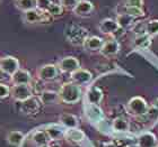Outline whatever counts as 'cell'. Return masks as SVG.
<instances>
[{
  "label": "cell",
  "instance_id": "e575fe53",
  "mask_svg": "<svg viewBox=\"0 0 158 147\" xmlns=\"http://www.w3.org/2000/svg\"><path fill=\"white\" fill-rule=\"evenodd\" d=\"M10 95V88L5 83H0V100L8 98Z\"/></svg>",
  "mask_w": 158,
  "mask_h": 147
},
{
  "label": "cell",
  "instance_id": "5bb4252c",
  "mask_svg": "<svg viewBox=\"0 0 158 147\" xmlns=\"http://www.w3.org/2000/svg\"><path fill=\"white\" fill-rule=\"evenodd\" d=\"M104 39L99 36H95L93 35L90 36L89 35L87 38L85 39V42L82 43V47L85 51L87 52H99L101 48L103 47V44H104Z\"/></svg>",
  "mask_w": 158,
  "mask_h": 147
},
{
  "label": "cell",
  "instance_id": "30bf717a",
  "mask_svg": "<svg viewBox=\"0 0 158 147\" xmlns=\"http://www.w3.org/2000/svg\"><path fill=\"white\" fill-rule=\"evenodd\" d=\"M93 80V74L90 71L86 69H78L73 73H71V82H73L75 84L81 87V85H86L90 83Z\"/></svg>",
  "mask_w": 158,
  "mask_h": 147
},
{
  "label": "cell",
  "instance_id": "277c9868",
  "mask_svg": "<svg viewBox=\"0 0 158 147\" xmlns=\"http://www.w3.org/2000/svg\"><path fill=\"white\" fill-rule=\"evenodd\" d=\"M149 106L145 99L142 97H133L127 103V109L128 112L133 117L141 118L143 117L148 110Z\"/></svg>",
  "mask_w": 158,
  "mask_h": 147
},
{
  "label": "cell",
  "instance_id": "484cf974",
  "mask_svg": "<svg viewBox=\"0 0 158 147\" xmlns=\"http://www.w3.org/2000/svg\"><path fill=\"white\" fill-rule=\"evenodd\" d=\"M133 44H135V47L141 49H147L149 46L152 45V37L147 35V34H139V35H135V41H133Z\"/></svg>",
  "mask_w": 158,
  "mask_h": 147
},
{
  "label": "cell",
  "instance_id": "3957f363",
  "mask_svg": "<svg viewBox=\"0 0 158 147\" xmlns=\"http://www.w3.org/2000/svg\"><path fill=\"white\" fill-rule=\"evenodd\" d=\"M22 19L26 24H50L52 21V17L48 11H43L37 8L24 11Z\"/></svg>",
  "mask_w": 158,
  "mask_h": 147
},
{
  "label": "cell",
  "instance_id": "8d00e7d4",
  "mask_svg": "<svg viewBox=\"0 0 158 147\" xmlns=\"http://www.w3.org/2000/svg\"><path fill=\"white\" fill-rule=\"evenodd\" d=\"M102 147H118L115 145V143H113V141H107V143H104Z\"/></svg>",
  "mask_w": 158,
  "mask_h": 147
},
{
  "label": "cell",
  "instance_id": "7402d4cb",
  "mask_svg": "<svg viewBox=\"0 0 158 147\" xmlns=\"http://www.w3.org/2000/svg\"><path fill=\"white\" fill-rule=\"evenodd\" d=\"M32 141L37 147H46L51 143V138L46 133V130H36L32 135Z\"/></svg>",
  "mask_w": 158,
  "mask_h": 147
},
{
  "label": "cell",
  "instance_id": "d6986e66",
  "mask_svg": "<svg viewBox=\"0 0 158 147\" xmlns=\"http://www.w3.org/2000/svg\"><path fill=\"white\" fill-rule=\"evenodd\" d=\"M86 135L85 133L79 129V128H71V129H66L64 133V139L68 141L71 144H79L85 141Z\"/></svg>",
  "mask_w": 158,
  "mask_h": 147
},
{
  "label": "cell",
  "instance_id": "4fadbf2b",
  "mask_svg": "<svg viewBox=\"0 0 158 147\" xmlns=\"http://www.w3.org/2000/svg\"><path fill=\"white\" fill-rule=\"evenodd\" d=\"M157 144V137L152 131H142L137 137V145L139 147H156Z\"/></svg>",
  "mask_w": 158,
  "mask_h": 147
},
{
  "label": "cell",
  "instance_id": "f546056e",
  "mask_svg": "<svg viewBox=\"0 0 158 147\" xmlns=\"http://www.w3.org/2000/svg\"><path fill=\"white\" fill-rule=\"evenodd\" d=\"M141 118H145L146 120L149 121V122H152V124L158 122V108L154 105L149 106V108H148V110H147V112H146V114Z\"/></svg>",
  "mask_w": 158,
  "mask_h": 147
},
{
  "label": "cell",
  "instance_id": "9c48e42d",
  "mask_svg": "<svg viewBox=\"0 0 158 147\" xmlns=\"http://www.w3.org/2000/svg\"><path fill=\"white\" fill-rule=\"evenodd\" d=\"M58 69L61 71V72L64 73H73L75 71H77L78 69H80V62L79 60L75 56H66L61 59L56 64Z\"/></svg>",
  "mask_w": 158,
  "mask_h": 147
},
{
  "label": "cell",
  "instance_id": "b9f144b4",
  "mask_svg": "<svg viewBox=\"0 0 158 147\" xmlns=\"http://www.w3.org/2000/svg\"><path fill=\"white\" fill-rule=\"evenodd\" d=\"M0 1H1V0H0Z\"/></svg>",
  "mask_w": 158,
  "mask_h": 147
},
{
  "label": "cell",
  "instance_id": "ab89813d",
  "mask_svg": "<svg viewBox=\"0 0 158 147\" xmlns=\"http://www.w3.org/2000/svg\"><path fill=\"white\" fill-rule=\"evenodd\" d=\"M156 147H158V144H157V146H156Z\"/></svg>",
  "mask_w": 158,
  "mask_h": 147
},
{
  "label": "cell",
  "instance_id": "f35d334b",
  "mask_svg": "<svg viewBox=\"0 0 158 147\" xmlns=\"http://www.w3.org/2000/svg\"><path fill=\"white\" fill-rule=\"evenodd\" d=\"M152 105H154V106H156V107H157V108H158V98L156 99L155 101H154V103H152Z\"/></svg>",
  "mask_w": 158,
  "mask_h": 147
},
{
  "label": "cell",
  "instance_id": "74e56055",
  "mask_svg": "<svg viewBox=\"0 0 158 147\" xmlns=\"http://www.w3.org/2000/svg\"><path fill=\"white\" fill-rule=\"evenodd\" d=\"M123 147H139L137 144H131V145H127V146H123Z\"/></svg>",
  "mask_w": 158,
  "mask_h": 147
},
{
  "label": "cell",
  "instance_id": "cb8c5ba5",
  "mask_svg": "<svg viewBox=\"0 0 158 147\" xmlns=\"http://www.w3.org/2000/svg\"><path fill=\"white\" fill-rule=\"evenodd\" d=\"M130 122L127 118L122 117H116L113 119L112 121V129L116 133H128L130 130Z\"/></svg>",
  "mask_w": 158,
  "mask_h": 147
},
{
  "label": "cell",
  "instance_id": "2e32d148",
  "mask_svg": "<svg viewBox=\"0 0 158 147\" xmlns=\"http://www.w3.org/2000/svg\"><path fill=\"white\" fill-rule=\"evenodd\" d=\"M73 11L78 17H87L94 11V3L89 0H79Z\"/></svg>",
  "mask_w": 158,
  "mask_h": 147
},
{
  "label": "cell",
  "instance_id": "d4e9b609",
  "mask_svg": "<svg viewBox=\"0 0 158 147\" xmlns=\"http://www.w3.org/2000/svg\"><path fill=\"white\" fill-rule=\"evenodd\" d=\"M115 20H116V23H118V27H120L122 30L132 28L135 24V18L131 16H129L128 14H118Z\"/></svg>",
  "mask_w": 158,
  "mask_h": 147
},
{
  "label": "cell",
  "instance_id": "83f0119b",
  "mask_svg": "<svg viewBox=\"0 0 158 147\" xmlns=\"http://www.w3.org/2000/svg\"><path fill=\"white\" fill-rule=\"evenodd\" d=\"M15 6L24 13L36 8V0H15Z\"/></svg>",
  "mask_w": 158,
  "mask_h": 147
},
{
  "label": "cell",
  "instance_id": "7c38bea8",
  "mask_svg": "<svg viewBox=\"0 0 158 147\" xmlns=\"http://www.w3.org/2000/svg\"><path fill=\"white\" fill-rule=\"evenodd\" d=\"M98 29L101 33L105 34V35H114V34L118 33V30H122L118 27L116 20L113 19V18H104L99 23Z\"/></svg>",
  "mask_w": 158,
  "mask_h": 147
},
{
  "label": "cell",
  "instance_id": "f1b7e54d",
  "mask_svg": "<svg viewBox=\"0 0 158 147\" xmlns=\"http://www.w3.org/2000/svg\"><path fill=\"white\" fill-rule=\"evenodd\" d=\"M145 32L150 37L158 36V19H152L146 23Z\"/></svg>",
  "mask_w": 158,
  "mask_h": 147
},
{
  "label": "cell",
  "instance_id": "e0dca14e",
  "mask_svg": "<svg viewBox=\"0 0 158 147\" xmlns=\"http://www.w3.org/2000/svg\"><path fill=\"white\" fill-rule=\"evenodd\" d=\"M32 75L27 70L19 69L10 76V81L14 85L16 84H31L32 83Z\"/></svg>",
  "mask_w": 158,
  "mask_h": 147
},
{
  "label": "cell",
  "instance_id": "4dcf8cb0",
  "mask_svg": "<svg viewBox=\"0 0 158 147\" xmlns=\"http://www.w3.org/2000/svg\"><path fill=\"white\" fill-rule=\"evenodd\" d=\"M123 8L124 10L120 14H128L129 16L133 17V18H140V17H143L145 16V11L142 8H132V7H125L123 5Z\"/></svg>",
  "mask_w": 158,
  "mask_h": 147
},
{
  "label": "cell",
  "instance_id": "4316f807",
  "mask_svg": "<svg viewBox=\"0 0 158 147\" xmlns=\"http://www.w3.org/2000/svg\"><path fill=\"white\" fill-rule=\"evenodd\" d=\"M7 141L13 146H19L24 141V134L19 130L10 131L8 136H7Z\"/></svg>",
  "mask_w": 158,
  "mask_h": 147
},
{
  "label": "cell",
  "instance_id": "5b68a950",
  "mask_svg": "<svg viewBox=\"0 0 158 147\" xmlns=\"http://www.w3.org/2000/svg\"><path fill=\"white\" fill-rule=\"evenodd\" d=\"M10 95L16 101L23 102L33 97V89L31 84H16L10 88Z\"/></svg>",
  "mask_w": 158,
  "mask_h": 147
},
{
  "label": "cell",
  "instance_id": "ba28073f",
  "mask_svg": "<svg viewBox=\"0 0 158 147\" xmlns=\"http://www.w3.org/2000/svg\"><path fill=\"white\" fill-rule=\"evenodd\" d=\"M60 70L56 64H45L42 65L37 71V78L41 81H53L59 76Z\"/></svg>",
  "mask_w": 158,
  "mask_h": 147
},
{
  "label": "cell",
  "instance_id": "d590c367",
  "mask_svg": "<svg viewBox=\"0 0 158 147\" xmlns=\"http://www.w3.org/2000/svg\"><path fill=\"white\" fill-rule=\"evenodd\" d=\"M125 7H132V8H142L143 7V0H125Z\"/></svg>",
  "mask_w": 158,
  "mask_h": 147
},
{
  "label": "cell",
  "instance_id": "44dd1931",
  "mask_svg": "<svg viewBox=\"0 0 158 147\" xmlns=\"http://www.w3.org/2000/svg\"><path fill=\"white\" fill-rule=\"evenodd\" d=\"M46 133L49 135V137L51 138V141H60L61 138H64V133H66V129L63 126L58 124H52L49 125L48 127L45 128Z\"/></svg>",
  "mask_w": 158,
  "mask_h": 147
},
{
  "label": "cell",
  "instance_id": "8992f818",
  "mask_svg": "<svg viewBox=\"0 0 158 147\" xmlns=\"http://www.w3.org/2000/svg\"><path fill=\"white\" fill-rule=\"evenodd\" d=\"M20 69V63L18 59L15 56H5L2 59H0V71L6 75H11L16 72L17 70Z\"/></svg>",
  "mask_w": 158,
  "mask_h": 147
},
{
  "label": "cell",
  "instance_id": "8fae6325",
  "mask_svg": "<svg viewBox=\"0 0 158 147\" xmlns=\"http://www.w3.org/2000/svg\"><path fill=\"white\" fill-rule=\"evenodd\" d=\"M120 47H121V45H120L118 39L111 38L104 42L99 53L105 57H112V56H115L118 54V51H120Z\"/></svg>",
  "mask_w": 158,
  "mask_h": 147
},
{
  "label": "cell",
  "instance_id": "603a6c76",
  "mask_svg": "<svg viewBox=\"0 0 158 147\" xmlns=\"http://www.w3.org/2000/svg\"><path fill=\"white\" fill-rule=\"evenodd\" d=\"M59 122L61 126L66 128V129H71V128H78V118L73 114H60Z\"/></svg>",
  "mask_w": 158,
  "mask_h": 147
},
{
  "label": "cell",
  "instance_id": "9a60e30c",
  "mask_svg": "<svg viewBox=\"0 0 158 147\" xmlns=\"http://www.w3.org/2000/svg\"><path fill=\"white\" fill-rule=\"evenodd\" d=\"M104 99V93H103V90L96 85H93L90 88H88L87 92H86V100H87V103H90V105H97L99 106L101 102L103 101Z\"/></svg>",
  "mask_w": 158,
  "mask_h": 147
},
{
  "label": "cell",
  "instance_id": "ffe728a7",
  "mask_svg": "<svg viewBox=\"0 0 158 147\" xmlns=\"http://www.w3.org/2000/svg\"><path fill=\"white\" fill-rule=\"evenodd\" d=\"M39 100L44 106L56 105L60 101L59 93L53 90H43L39 95Z\"/></svg>",
  "mask_w": 158,
  "mask_h": 147
},
{
  "label": "cell",
  "instance_id": "836d02e7",
  "mask_svg": "<svg viewBox=\"0 0 158 147\" xmlns=\"http://www.w3.org/2000/svg\"><path fill=\"white\" fill-rule=\"evenodd\" d=\"M79 0H59V3L63 7V9H71L73 10Z\"/></svg>",
  "mask_w": 158,
  "mask_h": 147
},
{
  "label": "cell",
  "instance_id": "6da1fadb",
  "mask_svg": "<svg viewBox=\"0 0 158 147\" xmlns=\"http://www.w3.org/2000/svg\"><path fill=\"white\" fill-rule=\"evenodd\" d=\"M60 101L67 105H75L81 98V89L73 82H67L60 87L59 91Z\"/></svg>",
  "mask_w": 158,
  "mask_h": 147
},
{
  "label": "cell",
  "instance_id": "60d3db41",
  "mask_svg": "<svg viewBox=\"0 0 158 147\" xmlns=\"http://www.w3.org/2000/svg\"><path fill=\"white\" fill-rule=\"evenodd\" d=\"M46 147H50V146H46Z\"/></svg>",
  "mask_w": 158,
  "mask_h": 147
},
{
  "label": "cell",
  "instance_id": "ac0fdd59",
  "mask_svg": "<svg viewBox=\"0 0 158 147\" xmlns=\"http://www.w3.org/2000/svg\"><path fill=\"white\" fill-rule=\"evenodd\" d=\"M40 106H41V102H40L39 98H35L33 95L32 98L22 102L20 111L25 114H34L40 110Z\"/></svg>",
  "mask_w": 158,
  "mask_h": 147
},
{
  "label": "cell",
  "instance_id": "d6a6232c",
  "mask_svg": "<svg viewBox=\"0 0 158 147\" xmlns=\"http://www.w3.org/2000/svg\"><path fill=\"white\" fill-rule=\"evenodd\" d=\"M52 2V0H36V8L40 10H43V11H48Z\"/></svg>",
  "mask_w": 158,
  "mask_h": 147
},
{
  "label": "cell",
  "instance_id": "1f68e13d",
  "mask_svg": "<svg viewBox=\"0 0 158 147\" xmlns=\"http://www.w3.org/2000/svg\"><path fill=\"white\" fill-rule=\"evenodd\" d=\"M63 7L60 5V3L52 2V5L49 7L48 9V13L51 15L52 18H56V17H61L63 15Z\"/></svg>",
  "mask_w": 158,
  "mask_h": 147
},
{
  "label": "cell",
  "instance_id": "7a4b0ae2",
  "mask_svg": "<svg viewBox=\"0 0 158 147\" xmlns=\"http://www.w3.org/2000/svg\"><path fill=\"white\" fill-rule=\"evenodd\" d=\"M64 36L67 41L73 45H82L85 39L89 36L88 30L85 27L77 25V24H69L64 29Z\"/></svg>",
  "mask_w": 158,
  "mask_h": 147
},
{
  "label": "cell",
  "instance_id": "52a82bcc",
  "mask_svg": "<svg viewBox=\"0 0 158 147\" xmlns=\"http://www.w3.org/2000/svg\"><path fill=\"white\" fill-rule=\"evenodd\" d=\"M84 111H85V116L90 122L93 124H99L104 120V112H103L102 108L97 105H90V103H86L84 107Z\"/></svg>",
  "mask_w": 158,
  "mask_h": 147
}]
</instances>
